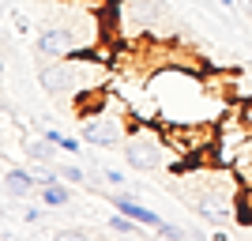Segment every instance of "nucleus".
<instances>
[{
    "mask_svg": "<svg viewBox=\"0 0 252 241\" xmlns=\"http://www.w3.org/2000/svg\"><path fill=\"white\" fill-rule=\"evenodd\" d=\"M166 132H162V125H139V128H132L128 132V139H125V162L132 170H139V173H151V170H158L162 166V158H166Z\"/></svg>",
    "mask_w": 252,
    "mask_h": 241,
    "instance_id": "obj_1",
    "label": "nucleus"
},
{
    "mask_svg": "<svg viewBox=\"0 0 252 241\" xmlns=\"http://www.w3.org/2000/svg\"><path fill=\"white\" fill-rule=\"evenodd\" d=\"M83 139L91 147H105V151H121L125 147V139H128V132H125V125H121V117H113V113H87L83 117Z\"/></svg>",
    "mask_w": 252,
    "mask_h": 241,
    "instance_id": "obj_2",
    "label": "nucleus"
},
{
    "mask_svg": "<svg viewBox=\"0 0 252 241\" xmlns=\"http://www.w3.org/2000/svg\"><path fill=\"white\" fill-rule=\"evenodd\" d=\"M34 45H38V53L42 57H72V53H83V42H79V34L72 31V27H64V23H49V27H42L38 31V38H34Z\"/></svg>",
    "mask_w": 252,
    "mask_h": 241,
    "instance_id": "obj_3",
    "label": "nucleus"
},
{
    "mask_svg": "<svg viewBox=\"0 0 252 241\" xmlns=\"http://www.w3.org/2000/svg\"><path fill=\"white\" fill-rule=\"evenodd\" d=\"M109 204H113L117 211H125V215H132V219H136L139 226H151V230H158V226H162V215H158V211L143 207V204H139L136 196H125L121 189H117L113 196H109Z\"/></svg>",
    "mask_w": 252,
    "mask_h": 241,
    "instance_id": "obj_4",
    "label": "nucleus"
},
{
    "mask_svg": "<svg viewBox=\"0 0 252 241\" xmlns=\"http://www.w3.org/2000/svg\"><path fill=\"white\" fill-rule=\"evenodd\" d=\"M4 189H8L11 196H31V192L38 189V177H31V173L19 170V166H8L4 170Z\"/></svg>",
    "mask_w": 252,
    "mask_h": 241,
    "instance_id": "obj_5",
    "label": "nucleus"
},
{
    "mask_svg": "<svg viewBox=\"0 0 252 241\" xmlns=\"http://www.w3.org/2000/svg\"><path fill=\"white\" fill-rule=\"evenodd\" d=\"M61 181H64V177H57V181H45V185H42V204H45V207H64V204L72 200V192L64 189Z\"/></svg>",
    "mask_w": 252,
    "mask_h": 241,
    "instance_id": "obj_6",
    "label": "nucleus"
},
{
    "mask_svg": "<svg viewBox=\"0 0 252 241\" xmlns=\"http://www.w3.org/2000/svg\"><path fill=\"white\" fill-rule=\"evenodd\" d=\"M27 155L34 158V162H42V166H49L53 158H57V143H49V139H34V143H27Z\"/></svg>",
    "mask_w": 252,
    "mask_h": 241,
    "instance_id": "obj_7",
    "label": "nucleus"
},
{
    "mask_svg": "<svg viewBox=\"0 0 252 241\" xmlns=\"http://www.w3.org/2000/svg\"><path fill=\"white\" fill-rule=\"evenodd\" d=\"M237 222L252 226V181H245L241 192H237Z\"/></svg>",
    "mask_w": 252,
    "mask_h": 241,
    "instance_id": "obj_8",
    "label": "nucleus"
},
{
    "mask_svg": "<svg viewBox=\"0 0 252 241\" xmlns=\"http://www.w3.org/2000/svg\"><path fill=\"white\" fill-rule=\"evenodd\" d=\"M105 226H109L113 234H136V226H139V222L132 219V215H125V211H117V215H113L109 222H105Z\"/></svg>",
    "mask_w": 252,
    "mask_h": 241,
    "instance_id": "obj_9",
    "label": "nucleus"
},
{
    "mask_svg": "<svg viewBox=\"0 0 252 241\" xmlns=\"http://www.w3.org/2000/svg\"><path fill=\"white\" fill-rule=\"evenodd\" d=\"M57 173H61L68 185H83V181H87V173H83L79 166H57Z\"/></svg>",
    "mask_w": 252,
    "mask_h": 241,
    "instance_id": "obj_10",
    "label": "nucleus"
},
{
    "mask_svg": "<svg viewBox=\"0 0 252 241\" xmlns=\"http://www.w3.org/2000/svg\"><path fill=\"white\" fill-rule=\"evenodd\" d=\"M105 185H109V189H125L128 177L121 173V170H105Z\"/></svg>",
    "mask_w": 252,
    "mask_h": 241,
    "instance_id": "obj_11",
    "label": "nucleus"
},
{
    "mask_svg": "<svg viewBox=\"0 0 252 241\" xmlns=\"http://www.w3.org/2000/svg\"><path fill=\"white\" fill-rule=\"evenodd\" d=\"M158 238H185V234H181V226H173V222H162V226H158Z\"/></svg>",
    "mask_w": 252,
    "mask_h": 241,
    "instance_id": "obj_12",
    "label": "nucleus"
},
{
    "mask_svg": "<svg viewBox=\"0 0 252 241\" xmlns=\"http://www.w3.org/2000/svg\"><path fill=\"white\" fill-rule=\"evenodd\" d=\"M61 151H68V155H79L83 147H79V139H72V136H61Z\"/></svg>",
    "mask_w": 252,
    "mask_h": 241,
    "instance_id": "obj_13",
    "label": "nucleus"
},
{
    "mask_svg": "<svg viewBox=\"0 0 252 241\" xmlns=\"http://www.w3.org/2000/svg\"><path fill=\"white\" fill-rule=\"evenodd\" d=\"M241 117H245V121H249V128H252V95H249V98H245V102H241Z\"/></svg>",
    "mask_w": 252,
    "mask_h": 241,
    "instance_id": "obj_14",
    "label": "nucleus"
},
{
    "mask_svg": "<svg viewBox=\"0 0 252 241\" xmlns=\"http://www.w3.org/2000/svg\"><path fill=\"white\" fill-rule=\"evenodd\" d=\"M42 136L49 139V143H57V147H61V132H57V128H42Z\"/></svg>",
    "mask_w": 252,
    "mask_h": 241,
    "instance_id": "obj_15",
    "label": "nucleus"
},
{
    "mask_svg": "<svg viewBox=\"0 0 252 241\" xmlns=\"http://www.w3.org/2000/svg\"><path fill=\"white\" fill-rule=\"evenodd\" d=\"M11 19H15V31H31V27H27V15H23V11H15Z\"/></svg>",
    "mask_w": 252,
    "mask_h": 241,
    "instance_id": "obj_16",
    "label": "nucleus"
},
{
    "mask_svg": "<svg viewBox=\"0 0 252 241\" xmlns=\"http://www.w3.org/2000/svg\"><path fill=\"white\" fill-rule=\"evenodd\" d=\"M23 219H27V222H38V219H42V211H38V207H27V211H23Z\"/></svg>",
    "mask_w": 252,
    "mask_h": 241,
    "instance_id": "obj_17",
    "label": "nucleus"
},
{
    "mask_svg": "<svg viewBox=\"0 0 252 241\" xmlns=\"http://www.w3.org/2000/svg\"><path fill=\"white\" fill-rule=\"evenodd\" d=\"M222 4H226V8H230V4H237V0H222Z\"/></svg>",
    "mask_w": 252,
    "mask_h": 241,
    "instance_id": "obj_18",
    "label": "nucleus"
}]
</instances>
